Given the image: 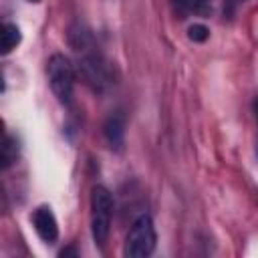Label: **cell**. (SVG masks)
Masks as SVG:
<instances>
[{
	"label": "cell",
	"mask_w": 258,
	"mask_h": 258,
	"mask_svg": "<svg viewBox=\"0 0 258 258\" xmlns=\"http://www.w3.org/2000/svg\"><path fill=\"white\" fill-rule=\"evenodd\" d=\"M246 0H224V10H226V14H232L240 4H244Z\"/></svg>",
	"instance_id": "8fae6325"
},
{
	"label": "cell",
	"mask_w": 258,
	"mask_h": 258,
	"mask_svg": "<svg viewBox=\"0 0 258 258\" xmlns=\"http://www.w3.org/2000/svg\"><path fill=\"white\" fill-rule=\"evenodd\" d=\"M32 226L36 230V234L40 236V240H44L46 244H54L56 238H58V224H56V218L50 210V206H38L32 216Z\"/></svg>",
	"instance_id": "5b68a950"
},
{
	"label": "cell",
	"mask_w": 258,
	"mask_h": 258,
	"mask_svg": "<svg viewBox=\"0 0 258 258\" xmlns=\"http://www.w3.org/2000/svg\"><path fill=\"white\" fill-rule=\"evenodd\" d=\"M103 131H105V139H107L109 147L115 151H121L123 143H125V115L121 111L111 113L105 121Z\"/></svg>",
	"instance_id": "8992f818"
},
{
	"label": "cell",
	"mask_w": 258,
	"mask_h": 258,
	"mask_svg": "<svg viewBox=\"0 0 258 258\" xmlns=\"http://www.w3.org/2000/svg\"><path fill=\"white\" fill-rule=\"evenodd\" d=\"M30 2H38V0H30Z\"/></svg>",
	"instance_id": "5bb4252c"
},
{
	"label": "cell",
	"mask_w": 258,
	"mask_h": 258,
	"mask_svg": "<svg viewBox=\"0 0 258 258\" xmlns=\"http://www.w3.org/2000/svg\"><path fill=\"white\" fill-rule=\"evenodd\" d=\"M252 109H254V117H256V123H258V95L254 97V103H252Z\"/></svg>",
	"instance_id": "7c38bea8"
},
{
	"label": "cell",
	"mask_w": 258,
	"mask_h": 258,
	"mask_svg": "<svg viewBox=\"0 0 258 258\" xmlns=\"http://www.w3.org/2000/svg\"><path fill=\"white\" fill-rule=\"evenodd\" d=\"M155 244H157V234H155L153 220L151 216L143 214L131 224L127 238H125L123 254L129 258H145L153 254Z\"/></svg>",
	"instance_id": "3957f363"
},
{
	"label": "cell",
	"mask_w": 258,
	"mask_h": 258,
	"mask_svg": "<svg viewBox=\"0 0 258 258\" xmlns=\"http://www.w3.org/2000/svg\"><path fill=\"white\" fill-rule=\"evenodd\" d=\"M111 218H113V198L107 187L95 185L91 189V232L95 244L105 246L111 232Z\"/></svg>",
	"instance_id": "7a4b0ae2"
},
{
	"label": "cell",
	"mask_w": 258,
	"mask_h": 258,
	"mask_svg": "<svg viewBox=\"0 0 258 258\" xmlns=\"http://www.w3.org/2000/svg\"><path fill=\"white\" fill-rule=\"evenodd\" d=\"M169 6L177 18H187L189 14H206L208 0H169Z\"/></svg>",
	"instance_id": "52a82bcc"
},
{
	"label": "cell",
	"mask_w": 258,
	"mask_h": 258,
	"mask_svg": "<svg viewBox=\"0 0 258 258\" xmlns=\"http://www.w3.org/2000/svg\"><path fill=\"white\" fill-rule=\"evenodd\" d=\"M16 155H18V143L14 137L6 135L2 141V167L8 169L16 161Z\"/></svg>",
	"instance_id": "9c48e42d"
},
{
	"label": "cell",
	"mask_w": 258,
	"mask_h": 258,
	"mask_svg": "<svg viewBox=\"0 0 258 258\" xmlns=\"http://www.w3.org/2000/svg\"><path fill=\"white\" fill-rule=\"evenodd\" d=\"M20 38H22L20 28L12 22H4V26H2V54H8L12 48H16Z\"/></svg>",
	"instance_id": "ba28073f"
},
{
	"label": "cell",
	"mask_w": 258,
	"mask_h": 258,
	"mask_svg": "<svg viewBox=\"0 0 258 258\" xmlns=\"http://www.w3.org/2000/svg\"><path fill=\"white\" fill-rule=\"evenodd\" d=\"M256 155H258V145H256Z\"/></svg>",
	"instance_id": "4fadbf2b"
},
{
	"label": "cell",
	"mask_w": 258,
	"mask_h": 258,
	"mask_svg": "<svg viewBox=\"0 0 258 258\" xmlns=\"http://www.w3.org/2000/svg\"><path fill=\"white\" fill-rule=\"evenodd\" d=\"M69 40H71L75 52L79 54V64H77L79 75L85 79V83L93 91L103 93L113 83V73H111L109 60L103 56V52L95 44L91 30L85 28L83 24H75L71 28Z\"/></svg>",
	"instance_id": "6da1fadb"
},
{
	"label": "cell",
	"mask_w": 258,
	"mask_h": 258,
	"mask_svg": "<svg viewBox=\"0 0 258 258\" xmlns=\"http://www.w3.org/2000/svg\"><path fill=\"white\" fill-rule=\"evenodd\" d=\"M46 75L50 89L58 103L69 105L75 93V64L64 54H52L46 62Z\"/></svg>",
	"instance_id": "277c9868"
},
{
	"label": "cell",
	"mask_w": 258,
	"mask_h": 258,
	"mask_svg": "<svg viewBox=\"0 0 258 258\" xmlns=\"http://www.w3.org/2000/svg\"><path fill=\"white\" fill-rule=\"evenodd\" d=\"M187 36H189V40H194V42H204V40H208L210 30H208L204 24H194V26H189Z\"/></svg>",
	"instance_id": "30bf717a"
}]
</instances>
